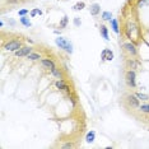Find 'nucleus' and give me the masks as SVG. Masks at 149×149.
Listing matches in <instances>:
<instances>
[{
	"label": "nucleus",
	"mask_w": 149,
	"mask_h": 149,
	"mask_svg": "<svg viewBox=\"0 0 149 149\" xmlns=\"http://www.w3.org/2000/svg\"><path fill=\"white\" fill-rule=\"evenodd\" d=\"M113 57H115V55L111 49H103L102 52H101V60H102V61H112Z\"/></svg>",
	"instance_id": "nucleus-11"
},
{
	"label": "nucleus",
	"mask_w": 149,
	"mask_h": 149,
	"mask_svg": "<svg viewBox=\"0 0 149 149\" xmlns=\"http://www.w3.org/2000/svg\"><path fill=\"white\" fill-rule=\"evenodd\" d=\"M84 8H86V3L84 1H78V3H75V4L73 5V10H75V12L83 10Z\"/></svg>",
	"instance_id": "nucleus-24"
},
{
	"label": "nucleus",
	"mask_w": 149,
	"mask_h": 149,
	"mask_svg": "<svg viewBox=\"0 0 149 149\" xmlns=\"http://www.w3.org/2000/svg\"><path fill=\"white\" fill-rule=\"evenodd\" d=\"M121 49H123V52L126 55V57H138L139 55V50L136 43L133 41H125L121 45Z\"/></svg>",
	"instance_id": "nucleus-3"
},
{
	"label": "nucleus",
	"mask_w": 149,
	"mask_h": 149,
	"mask_svg": "<svg viewBox=\"0 0 149 149\" xmlns=\"http://www.w3.org/2000/svg\"><path fill=\"white\" fill-rule=\"evenodd\" d=\"M123 35L127 41H133L136 43L140 38L141 35V28L139 26V22L135 18H126V21L124 22V27H123Z\"/></svg>",
	"instance_id": "nucleus-1"
},
{
	"label": "nucleus",
	"mask_w": 149,
	"mask_h": 149,
	"mask_svg": "<svg viewBox=\"0 0 149 149\" xmlns=\"http://www.w3.org/2000/svg\"><path fill=\"white\" fill-rule=\"evenodd\" d=\"M100 33L102 36V38H104V41H110V36H108V28L104 24L100 26Z\"/></svg>",
	"instance_id": "nucleus-16"
},
{
	"label": "nucleus",
	"mask_w": 149,
	"mask_h": 149,
	"mask_svg": "<svg viewBox=\"0 0 149 149\" xmlns=\"http://www.w3.org/2000/svg\"><path fill=\"white\" fill-rule=\"evenodd\" d=\"M134 94L138 97V100L140 101V102H149V94H145L141 92H135Z\"/></svg>",
	"instance_id": "nucleus-21"
},
{
	"label": "nucleus",
	"mask_w": 149,
	"mask_h": 149,
	"mask_svg": "<svg viewBox=\"0 0 149 149\" xmlns=\"http://www.w3.org/2000/svg\"><path fill=\"white\" fill-rule=\"evenodd\" d=\"M66 97L69 98V101H70V103H72V106H73V107H75V106H77V103H78V97H77V94L72 91L70 93H68V94H66Z\"/></svg>",
	"instance_id": "nucleus-20"
},
{
	"label": "nucleus",
	"mask_w": 149,
	"mask_h": 149,
	"mask_svg": "<svg viewBox=\"0 0 149 149\" xmlns=\"http://www.w3.org/2000/svg\"><path fill=\"white\" fill-rule=\"evenodd\" d=\"M101 19H102L103 22H110L111 19H112V13L108 12V10H104L101 13Z\"/></svg>",
	"instance_id": "nucleus-22"
},
{
	"label": "nucleus",
	"mask_w": 149,
	"mask_h": 149,
	"mask_svg": "<svg viewBox=\"0 0 149 149\" xmlns=\"http://www.w3.org/2000/svg\"><path fill=\"white\" fill-rule=\"evenodd\" d=\"M68 24H69V17L68 15H64L61 19H60V23H59V28L60 29H64L66 28Z\"/></svg>",
	"instance_id": "nucleus-23"
},
{
	"label": "nucleus",
	"mask_w": 149,
	"mask_h": 149,
	"mask_svg": "<svg viewBox=\"0 0 149 149\" xmlns=\"http://www.w3.org/2000/svg\"><path fill=\"white\" fill-rule=\"evenodd\" d=\"M54 86L56 87V89H59L60 92H63L65 94L72 92V87L69 86V83H68L66 79H56L55 83H54Z\"/></svg>",
	"instance_id": "nucleus-7"
},
{
	"label": "nucleus",
	"mask_w": 149,
	"mask_h": 149,
	"mask_svg": "<svg viewBox=\"0 0 149 149\" xmlns=\"http://www.w3.org/2000/svg\"><path fill=\"white\" fill-rule=\"evenodd\" d=\"M50 74H51V77L56 78V79H65V73H64V70L60 66L54 68L51 72H50Z\"/></svg>",
	"instance_id": "nucleus-12"
},
{
	"label": "nucleus",
	"mask_w": 149,
	"mask_h": 149,
	"mask_svg": "<svg viewBox=\"0 0 149 149\" xmlns=\"http://www.w3.org/2000/svg\"><path fill=\"white\" fill-rule=\"evenodd\" d=\"M54 33H55V35H57V36H61V29H55V31H54Z\"/></svg>",
	"instance_id": "nucleus-31"
},
{
	"label": "nucleus",
	"mask_w": 149,
	"mask_h": 149,
	"mask_svg": "<svg viewBox=\"0 0 149 149\" xmlns=\"http://www.w3.org/2000/svg\"><path fill=\"white\" fill-rule=\"evenodd\" d=\"M28 14H29L28 9H19L18 10V15L19 17H24V15H28Z\"/></svg>",
	"instance_id": "nucleus-27"
},
{
	"label": "nucleus",
	"mask_w": 149,
	"mask_h": 149,
	"mask_svg": "<svg viewBox=\"0 0 149 149\" xmlns=\"http://www.w3.org/2000/svg\"><path fill=\"white\" fill-rule=\"evenodd\" d=\"M19 23L23 26V27H26V28H29V27H32V22H31V19H29V17H21L19 18Z\"/></svg>",
	"instance_id": "nucleus-19"
},
{
	"label": "nucleus",
	"mask_w": 149,
	"mask_h": 149,
	"mask_svg": "<svg viewBox=\"0 0 149 149\" xmlns=\"http://www.w3.org/2000/svg\"><path fill=\"white\" fill-rule=\"evenodd\" d=\"M4 21H3V19H0V28H3V27H4Z\"/></svg>",
	"instance_id": "nucleus-32"
},
{
	"label": "nucleus",
	"mask_w": 149,
	"mask_h": 149,
	"mask_svg": "<svg viewBox=\"0 0 149 149\" xmlns=\"http://www.w3.org/2000/svg\"><path fill=\"white\" fill-rule=\"evenodd\" d=\"M22 46H24V40L22 37H15V38L8 40L6 42L3 43V50L5 52H13L14 54L15 51H18Z\"/></svg>",
	"instance_id": "nucleus-2"
},
{
	"label": "nucleus",
	"mask_w": 149,
	"mask_h": 149,
	"mask_svg": "<svg viewBox=\"0 0 149 149\" xmlns=\"http://www.w3.org/2000/svg\"><path fill=\"white\" fill-rule=\"evenodd\" d=\"M125 66H126V69L136 70L139 68L138 57H126V60H125Z\"/></svg>",
	"instance_id": "nucleus-10"
},
{
	"label": "nucleus",
	"mask_w": 149,
	"mask_h": 149,
	"mask_svg": "<svg viewBox=\"0 0 149 149\" xmlns=\"http://www.w3.org/2000/svg\"><path fill=\"white\" fill-rule=\"evenodd\" d=\"M40 64H41V66L45 70H47V72H51L54 68L57 66L56 61L54 59H51V57H42V59L40 60Z\"/></svg>",
	"instance_id": "nucleus-8"
},
{
	"label": "nucleus",
	"mask_w": 149,
	"mask_h": 149,
	"mask_svg": "<svg viewBox=\"0 0 149 149\" xmlns=\"http://www.w3.org/2000/svg\"><path fill=\"white\" fill-rule=\"evenodd\" d=\"M73 24H74V27H80V24H82V21H80L79 17H75V18L73 19Z\"/></svg>",
	"instance_id": "nucleus-28"
},
{
	"label": "nucleus",
	"mask_w": 149,
	"mask_h": 149,
	"mask_svg": "<svg viewBox=\"0 0 149 149\" xmlns=\"http://www.w3.org/2000/svg\"><path fill=\"white\" fill-rule=\"evenodd\" d=\"M74 147H75V145H74L73 143H65V144H63V148H74Z\"/></svg>",
	"instance_id": "nucleus-30"
},
{
	"label": "nucleus",
	"mask_w": 149,
	"mask_h": 149,
	"mask_svg": "<svg viewBox=\"0 0 149 149\" xmlns=\"http://www.w3.org/2000/svg\"><path fill=\"white\" fill-rule=\"evenodd\" d=\"M27 59L31 60V61H40V60L42 59V55L40 52H37V51H32L28 56H27Z\"/></svg>",
	"instance_id": "nucleus-18"
},
{
	"label": "nucleus",
	"mask_w": 149,
	"mask_h": 149,
	"mask_svg": "<svg viewBox=\"0 0 149 149\" xmlns=\"http://www.w3.org/2000/svg\"><path fill=\"white\" fill-rule=\"evenodd\" d=\"M55 43L56 46L59 47V49L64 50L66 54H69V55H72L73 51H74V47H73V43L69 41V40H66L65 37L63 36H57L55 38Z\"/></svg>",
	"instance_id": "nucleus-4"
},
{
	"label": "nucleus",
	"mask_w": 149,
	"mask_h": 149,
	"mask_svg": "<svg viewBox=\"0 0 149 149\" xmlns=\"http://www.w3.org/2000/svg\"><path fill=\"white\" fill-rule=\"evenodd\" d=\"M84 140H86V143H88V144L94 143V140H96V131H94V130H89L86 134V136H84Z\"/></svg>",
	"instance_id": "nucleus-15"
},
{
	"label": "nucleus",
	"mask_w": 149,
	"mask_h": 149,
	"mask_svg": "<svg viewBox=\"0 0 149 149\" xmlns=\"http://www.w3.org/2000/svg\"><path fill=\"white\" fill-rule=\"evenodd\" d=\"M136 110H138L140 113L149 115V102H143V103H140Z\"/></svg>",
	"instance_id": "nucleus-17"
},
{
	"label": "nucleus",
	"mask_w": 149,
	"mask_h": 149,
	"mask_svg": "<svg viewBox=\"0 0 149 149\" xmlns=\"http://www.w3.org/2000/svg\"><path fill=\"white\" fill-rule=\"evenodd\" d=\"M89 13H91V15H93V17L100 15L101 14V5L98 4V3H93V4H91Z\"/></svg>",
	"instance_id": "nucleus-14"
},
{
	"label": "nucleus",
	"mask_w": 149,
	"mask_h": 149,
	"mask_svg": "<svg viewBox=\"0 0 149 149\" xmlns=\"http://www.w3.org/2000/svg\"><path fill=\"white\" fill-rule=\"evenodd\" d=\"M42 10L40 8H35V9H32L31 12H29V15H31V18H36L37 15H41L42 14Z\"/></svg>",
	"instance_id": "nucleus-25"
},
{
	"label": "nucleus",
	"mask_w": 149,
	"mask_h": 149,
	"mask_svg": "<svg viewBox=\"0 0 149 149\" xmlns=\"http://www.w3.org/2000/svg\"><path fill=\"white\" fill-rule=\"evenodd\" d=\"M6 3H9L10 5H15V4H19L21 0H6Z\"/></svg>",
	"instance_id": "nucleus-29"
},
{
	"label": "nucleus",
	"mask_w": 149,
	"mask_h": 149,
	"mask_svg": "<svg viewBox=\"0 0 149 149\" xmlns=\"http://www.w3.org/2000/svg\"><path fill=\"white\" fill-rule=\"evenodd\" d=\"M9 23H10V26H15V22L13 21V19H10V21H9Z\"/></svg>",
	"instance_id": "nucleus-33"
},
{
	"label": "nucleus",
	"mask_w": 149,
	"mask_h": 149,
	"mask_svg": "<svg viewBox=\"0 0 149 149\" xmlns=\"http://www.w3.org/2000/svg\"><path fill=\"white\" fill-rule=\"evenodd\" d=\"M124 102L126 103V106H127L129 108H131V110H136V108L139 107V104L141 103L134 93L126 94V96H125V98H124Z\"/></svg>",
	"instance_id": "nucleus-6"
},
{
	"label": "nucleus",
	"mask_w": 149,
	"mask_h": 149,
	"mask_svg": "<svg viewBox=\"0 0 149 149\" xmlns=\"http://www.w3.org/2000/svg\"><path fill=\"white\" fill-rule=\"evenodd\" d=\"M147 5H149V0H138L136 1V8H139V9L144 8V6H147Z\"/></svg>",
	"instance_id": "nucleus-26"
},
{
	"label": "nucleus",
	"mask_w": 149,
	"mask_h": 149,
	"mask_svg": "<svg viewBox=\"0 0 149 149\" xmlns=\"http://www.w3.org/2000/svg\"><path fill=\"white\" fill-rule=\"evenodd\" d=\"M110 26H111V29H112V31L116 33L117 36L121 33V31H120V28H121V27H120V21H118L117 18H112V19H111V21H110Z\"/></svg>",
	"instance_id": "nucleus-13"
},
{
	"label": "nucleus",
	"mask_w": 149,
	"mask_h": 149,
	"mask_svg": "<svg viewBox=\"0 0 149 149\" xmlns=\"http://www.w3.org/2000/svg\"><path fill=\"white\" fill-rule=\"evenodd\" d=\"M124 78H125V83H126V86L129 88H131V89L136 88V70L126 69Z\"/></svg>",
	"instance_id": "nucleus-5"
},
{
	"label": "nucleus",
	"mask_w": 149,
	"mask_h": 149,
	"mask_svg": "<svg viewBox=\"0 0 149 149\" xmlns=\"http://www.w3.org/2000/svg\"><path fill=\"white\" fill-rule=\"evenodd\" d=\"M32 51H33V47L32 46L24 45V46H22L21 49L18 50V51L14 52V56L17 57V59H22V57H27Z\"/></svg>",
	"instance_id": "nucleus-9"
}]
</instances>
